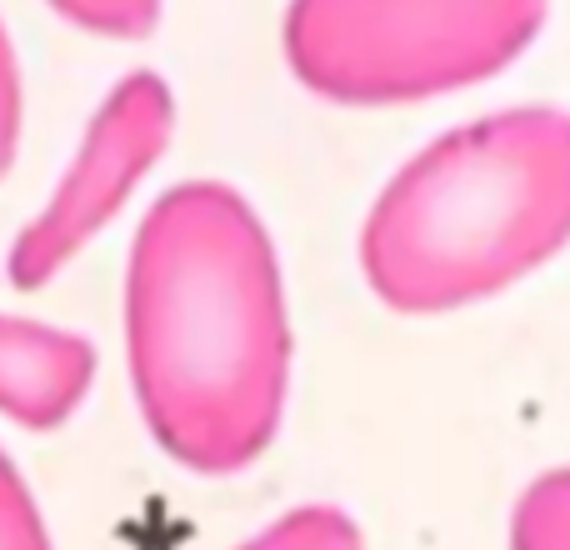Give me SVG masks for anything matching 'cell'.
Listing matches in <instances>:
<instances>
[{"mask_svg": "<svg viewBox=\"0 0 570 550\" xmlns=\"http://www.w3.org/2000/svg\"><path fill=\"white\" fill-rule=\"evenodd\" d=\"M291 355L266 220L236 186H170L126 266V361L150 441L196 475L256 465L285 421Z\"/></svg>", "mask_w": 570, "mask_h": 550, "instance_id": "6da1fadb", "label": "cell"}, {"mask_svg": "<svg viewBox=\"0 0 570 550\" xmlns=\"http://www.w3.org/2000/svg\"><path fill=\"white\" fill-rule=\"evenodd\" d=\"M570 246V116L511 106L411 156L361 226V271L395 315L491 301Z\"/></svg>", "mask_w": 570, "mask_h": 550, "instance_id": "7a4b0ae2", "label": "cell"}, {"mask_svg": "<svg viewBox=\"0 0 570 550\" xmlns=\"http://www.w3.org/2000/svg\"><path fill=\"white\" fill-rule=\"evenodd\" d=\"M551 0H291L285 66L335 106H405L481 86L535 46Z\"/></svg>", "mask_w": 570, "mask_h": 550, "instance_id": "3957f363", "label": "cell"}, {"mask_svg": "<svg viewBox=\"0 0 570 550\" xmlns=\"http://www.w3.org/2000/svg\"><path fill=\"white\" fill-rule=\"evenodd\" d=\"M176 130V96L156 70L126 76L80 136L76 160L56 180L50 200L20 226L6 256V275L16 291L50 285L130 200V190L150 176Z\"/></svg>", "mask_w": 570, "mask_h": 550, "instance_id": "277c9868", "label": "cell"}, {"mask_svg": "<svg viewBox=\"0 0 570 550\" xmlns=\"http://www.w3.org/2000/svg\"><path fill=\"white\" fill-rule=\"evenodd\" d=\"M96 345L76 331L0 315V415L26 431H60L86 405Z\"/></svg>", "mask_w": 570, "mask_h": 550, "instance_id": "5b68a950", "label": "cell"}, {"mask_svg": "<svg viewBox=\"0 0 570 550\" xmlns=\"http://www.w3.org/2000/svg\"><path fill=\"white\" fill-rule=\"evenodd\" d=\"M511 550H570V465L535 475L511 511Z\"/></svg>", "mask_w": 570, "mask_h": 550, "instance_id": "8992f818", "label": "cell"}, {"mask_svg": "<svg viewBox=\"0 0 570 550\" xmlns=\"http://www.w3.org/2000/svg\"><path fill=\"white\" fill-rule=\"evenodd\" d=\"M236 550H365V536L341 505H295Z\"/></svg>", "mask_w": 570, "mask_h": 550, "instance_id": "52a82bcc", "label": "cell"}, {"mask_svg": "<svg viewBox=\"0 0 570 550\" xmlns=\"http://www.w3.org/2000/svg\"><path fill=\"white\" fill-rule=\"evenodd\" d=\"M46 6L66 16L70 26L110 40H140L160 20V0H46Z\"/></svg>", "mask_w": 570, "mask_h": 550, "instance_id": "ba28073f", "label": "cell"}, {"mask_svg": "<svg viewBox=\"0 0 570 550\" xmlns=\"http://www.w3.org/2000/svg\"><path fill=\"white\" fill-rule=\"evenodd\" d=\"M0 550H56L26 475L0 451Z\"/></svg>", "mask_w": 570, "mask_h": 550, "instance_id": "9c48e42d", "label": "cell"}, {"mask_svg": "<svg viewBox=\"0 0 570 550\" xmlns=\"http://www.w3.org/2000/svg\"><path fill=\"white\" fill-rule=\"evenodd\" d=\"M20 146V70H16V50L6 40V26H0V176L10 170Z\"/></svg>", "mask_w": 570, "mask_h": 550, "instance_id": "30bf717a", "label": "cell"}]
</instances>
